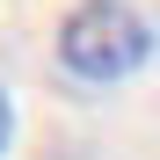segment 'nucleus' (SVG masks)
<instances>
[{
  "label": "nucleus",
  "mask_w": 160,
  "mask_h": 160,
  "mask_svg": "<svg viewBox=\"0 0 160 160\" xmlns=\"http://www.w3.org/2000/svg\"><path fill=\"white\" fill-rule=\"evenodd\" d=\"M153 58V22L131 0H80L58 22V66L88 88H117Z\"/></svg>",
  "instance_id": "obj_1"
},
{
  "label": "nucleus",
  "mask_w": 160,
  "mask_h": 160,
  "mask_svg": "<svg viewBox=\"0 0 160 160\" xmlns=\"http://www.w3.org/2000/svg\"><path fill=\"white\" fill-rule=\"evenodd\" d=\"M8 138H15V109H8V88H0V153H8Z\"/></svg>",
  "instance_id": "obj_2"
}]
</instances>
